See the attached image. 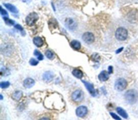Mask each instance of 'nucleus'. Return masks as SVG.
I'll return each instance as SVG.
<instances>
[{
    "mask_svg": "<svg viewBox=\"0 0 138 120\" xmlns=\"http://www.w3.org/2000/svg\"><path fill=\"white\" fill-rule=\"evenodd\" d=\"M45 99L44 104L45 106L49 109H53L55 110H60L65 105V103L61 95L57 93H53L51 96Z\"/></svg>",
    "mask_w": 138,
    "mask_h": 120,
    "instance_id": "nucleus-1",
    "label": "nucleus"
},
{
    "mask_svg": "<svg viewBox=\"0 0 138 120\" xmlns=\"http://www.w3.org/2000/svg\"><path fill=\"white\" fill-rule=\"evenodd\" d=\"M125 98L128 103L131 104H134L138 99L137 92L134 89H130L125 93Z\"/></svg>",
    "mask_w": 138,
    "mask_h": 120,
    "instance_id": "nucleus-2",
    "label": "nucleus"
},
{
    "mask_svg": "<svg viewBox=\"0 0 138 120\" xmlns=\"http://www.w3.org/2000/svg\"><path fill=\"white\" fill-rule=\"evenodd\" d=\"M115 36L119 41H125L128 36V32L125 28L120 27L117 29Z\"/></svg>",
    "mask_w": 138,
    "mask_h": 120,
    "instance_id": "nucleus-3",
    "label": "nucleus"
},
{
    "mask_svg": "<svg viewBox=\"0 0 138 120\" xmlns=\"http://www.w3.org/2000/svg\"><path fill=\"white\" fill-rule=\"evenodd\" d=\"M127 86V82L126 80L123 78L118 79L114 84L115 89L119 91H121L125 90Z\"/></svg>",
    "mask_w": 138,
    "mask_h": 120,
    "instance_id": "nucleus-4",
    "label": "nucleus"
},
{
    "mask_svg": "<svg viewBox=\"0 0 138 120\" xmlns=\"http://www.w3.org/2000/svg\"><path fill=\"white\" fill-rule=\"evenodd\" d=\"M39 16L37 13L33 12L29 14L26 17L25 21L29 26H32L38 21Z\"/></svg>",
    "mask_w": 138,
    "mask_h": 120,
    "instance_id": "nucleus-5",
    "label": "nucleus"
},
{
    "mask_svg": "<svg viewBox=\"0 0 138 120\" xmlns=\"http://www.w3.org/2000/svg\"><path fill=\"white\" fill-rule=\"evenodd\" d=\"M84 97V92L81 90H77L72 94V99L76 102H80L83 100Z\"/></svg>",
    "mask_w": 138,
    "mask_h": 120,
    "instance_id": "nucleus-6",
    "label": "nucleus"
},
{
    "mask_svg": "<svg viewBox=\"0 0 138 120\" xmlns=\"http://www.w3.org/2000/svg\"><path fill=\"white\" fill-rule=\"evenodd\" d=\"M83 40L88 44H91L94 41L95 38L94 35L90 32H86L82 36Z\"/></svg>",
    "mask_w": 138,
    "mask_h": 120,
    "instance_id": "nucleus-7",
    "label": "nucleus"
},
{
    "mask_svg": "<svg viewBox=\"0 0 138 120\" xmlns=\"http://www.w3.org/2000/svg\"><path fill=\"white\" fill-rule=\"evenodd\" d=\"M82 82L84 83V84L85 85V86L86 88L87 89V90L89 91L90 92V94L93 97L96 96L98 94L97 91L93 87V86L91 83L86 82V81H85L84 80H82Z\"/></svg>",
    "mask_w": 138,
    "mask_h": 120,
    "instance_id": "nucleus-8",
    "label": "nucleus"
},
{
    "mask_svg": "<svg viewBox=\"0 0 138 120\" xmlns=\"http://www.w3.org/2000/svg\"><path fill=\"white\" fill-rule=\"evenodd\" d=\"M65 24L67 28L71 30H74L77 27V24L76 21L71 18H67L65 20Z\"/></svg>",
    "mask_w": 138,
    "mask_h": 120,
    "instance_id": "nucleus-9",
    "label": "nucleus"
},
{
    "mask_svg": "<svg viewBox=\"0 0 138 120\" xmlns=\"http://www.w3.org/2000/svg\"><path fill=\"white\" fill-rule=\"evenodd\" d=\"M76 113L77 116L83 117L85 116L87 113V108L85 106H80L76 109Z\"/></svg>",
    "mask_w": 138,
    "mask_h": 120,
    "instance_id": "nucleus-10",
    "label": "nucleus"
},
{
    "mask_svg": "<svg viewBox=\"0 0 138 120\" xmlns=\"http://www.w3.org/2000/svg\"><path fill=\"white\" fill-rule=\"evenodd\" d=\"M53 77H54V74L52 71H46L43 75V79L44 81L47 82H50L52 80Z\"/></svg>",
    "mask_w": 138,
    "mask_h": 120,
    "instance_id": "nucleus-11",
    "label": "nucleus"
},
{
    "mask_svg": "<svg viewBox=\"0 0 138 120\" xmlns=\"http://www.w3.org/2000/svg\"><path fill=\"white\" fill-rule=\"evenodd\" d=\"M109 74H110L109 73L105 70L102 71L98 75V79L100 81L105 82L109 79Z\"/></svg>",
    "mask_w": 138,
    "mask_h": 120,
    "instance_id": "nucleus-12",
    "label": "nucleus"
},
{
    "mask_svg": "<svg viewBox=\"0 0 138 120\" xmlns=\"http://www.w3.org/2000/svg\"><path fill=\"white\" fill-rule=\"evenodd\" d=\"M34 81L31 79V78H28L25 79L23 82V86L25 88H30L32 87L34 85Z\"/></svg>",
    "mask_w": 138,
    "mask_h": 120,
    "instance_id": "nucleus-13",
    "label": "nucleus"
},
{
    "mask_svg": "<svg viewBox=\"0 0 138 120\" xmlns=\"http://www.w3.org/2000/svg\"><path fill=\"white\" fill-rule=\"evenodd\" d=\"M33 43L38 47H42L44 43L43 39L39 36H37L34 37L33 40Z\"/></svg>",
    "mask_w": 138,
    "mask_h": 120,
    "instance_id": "nucleus-14",
    "label": "nucleus"
},
{
    "mask_svg": "<svg viewBox=\"0 0 138 120\" xmlns=\"http://www.w3.org/2000/svg\"><path fill=\"white\" fill-rule=\"evenodd\" d=\"M5 6L6 7V8L7 9H8L10 11H11V13H18V9H17V8L14 6V5H11V4L9 3H5Z\"/></svg>",
    "mask_w": 138,
    "mask_h": 120,
    "instance_id": "nucleus-15",
    "label": "nucleus"
},
{
    "mask_svg": "<svg viewBox=\"0 0 138 120\" xmlns=\"http://www.w3.org/2000/svg\"><path fill=\"white\" fill-rule=\"evenodd\" d=\"M116 110L117 113L120 115H121L122 117L126 119H127L128 118V115L127 113H126V111L124 110L122 108H121V107H118L117 108Z\"/></svg>",
    "mask_w": 138,
    "mask_h": 120,
    "instance_id": "nucleus-16",
    "label": "nucleus"
},
{
    "mask_svg": "<svg viewBox=\"0 0 138 120\" xmlns=\"http://www.w3.org/2000/svg\"><path fill=\"white\" fill-rule=\"evenodd\" d=\"M72 74L74 75V76L78 79H82L83 76V72L79 70V69H74V70L72 71Z\"/></svg>",
    "mask_w": 138,
    "mask_h": 120,
    "instance_id": "nucleus-17",
    "label": "nucleus"
},
{
    "mask_svg": "<svg viewBox=\"0 0 138 120\" xmlns=\"http://www.w3.org/2000/svg\"><path fill=\"white\" fill-rule=\"evenodd\" d=\"M71 47L76 49V50H79L81 48V44H80V43L77 40H73L71 42Z\"/></svg>",
    "mask_w": 138,
    "mask_h": 120,
    "instance_id": "nucleus-18",
    "label": "nucleus"
},
{
    "mask_svg": "<svg viewBox=\"0 0 138 120\" xmlns=\"http://www.w3.org/2000/svg\"><path fill=\"white\" fill-rule=\"evenodd\" d=\"M22 96V92L21 91H16L13 94V99L16 101H19Z\"/></svg>",
    "mask_w": 138,
    "mask_h": 120,
    "instance_id": "nucleus-19",
    "label": "nucleus"
},
{
    "mask_svg": "<svg viewBox=\"0 0 138 120\" xmlns=\"http://www.w3.org/2000/svg\"><path fill=\"white\" fill-rule=\"evenodd\" d=\"M34 55L37 56V59L38 60L42 61L44 59L43 55H42L40 51H38L37 50H35L34 51Z\"/></svg>",
    "mask_w": 138,
    "mask_h": 120,
    "instance_id": "nucleus-20",
    "label": "nucleus"
},
{
    "mask_svg": "<svg viewBox=\"0 0 138 120\" xmlns=\"http://www.w3.org/2000/svg\"><path fill=\"white\" fill-rule=\"evenodd\" d=\"M3 20L6 23V24L8 25L11 26V25H14L15 24V21L12 20H11V19H10L9 18H8V17H3Z\"/></svg>",
    "mask_w": 138,
    "mask_h": 120,
    "instance_id": "nucleus-21",
    "label": "nucleus"
},
{
    "mask_svg": "<svg viewBox=\"0 0 138 120\" xmlns=\"http://www.w3.org/2000/svg\"><path fill=\"white\" fill-rule=\"evenodd\" d=\"M45 55L49 59L51 60L52 59H53V56H54V54H53V53L51 51H50V50H47V51L45 52Z\"/></svg>",
    "mask_w": 138,
    "mask_h": 120,
    "instance_id": "nucleus-22",
    "label": "nucleus"
},
{
    "mask_svg": "<svg viewBox=\"0 0 138 120\" xmlns=\"http://www.w3.org/2000/svg\"><path fill=\"white\" fill-rule=\"evenodd\" d=\"M91 59L93 61H95V62H98L99 60H100V56H99L98 54H94L92 55Z\"/></svg>",
    "mask_w": 138,
    "mask_h": 120,
    "instance_id": "nucleus-23",
    "label": "nucleus"
},
{
    "mask_svg": "<svg viewBox=\"0 0 138 120\" xmlns=\"http://www.w3.org/2000/svg\"><path fill=\"white\" fill-rule=\"evenodd\" d=\"M10 86V83L9 82H2L0 84V87L2 89H6L9 87Z\"/></svg>",
    "mask_w": 138,
    "mask_h": 120,
    "instance_id": "nucleus-24",
    "label": "nucleus"
},
{
    "mask_svg": "<svg viewBox=\"0 0 138 120\" xmlns=\"http://www.w3.org/2000/svg\"><path fill=\"white\" fill-rule=\"evenodd\" d=\"M29 63L31 65H33V66H35V65L38 64V61H37L36 60L34 59H30L29 61Z\"/></svg>",
    "mask_w": 138,
    "mask_h": 120,
    "instance_id": "nucleus-25",
    "label": "nucleus"
},
{
    "mask_svg": "<svg viewBox=\"0 0 138 120\" xmlns=\"http://www.w3.org/2000/svg\"><path fill=\"white\" fill-rule=\"evenodd\" d=\"M15 28L19 30L20 31H21V33H24V30L23 29V28H22V27L20 25H16V26H15Z\"/></svg>",
    "mask_w": 138,
    "mask_h": 120,
    "instance_id": "nucleus-26",
    "label": "nucleus"
},
{
    "mask_svg": "<svg viewBox=\"0 0 138 120\" xmlns=\"http://www.w3.org/2000/svg\"><path fill=\"white\" fill-rule=\"evenodd\" d=\"M110 115H111V116H112L115 119H118V120L121 119V118L119 117L118 115H117L116 114H114L113 113H110Z\"/></svg>",
    "mask_w": 138,
    "mask_h": 120,
    "instance_id": "nucleus-27",
    "label": "nucleus"
},
{
    "mask_svg": "<svg viewBox=\"0 0 138 120\" xmlns=\"http://www.w3.org/2000/svg\"><path fill=\"white\" fill-rule=\"evenodd\" d=\"M1 14L3 15V16H6V15H8L7 11L5 9H3L2 7H1Z\"/></svg>",
    "mask_w": 138,
    "mask_h": 120,
    "instance_id": "nucleus-28",
    "label": "nucleus"
},
{
    "mask_svg": "<svg viewBox=\"0 0 138 120\" xmlns=\"http://www.w3.org/2000/svg\"><path fill=\"white\" fill-rule=\"evenodd\" d=\"M108 73L111 74L113 73V67L112 66H110L108 68Z\"/></svg>",
    "mask_w": 138,
    "mask_h": 120,
    "instance_id": "nucleus-29",
    "label": "nucleus"
},
{
    "mask_svg": "<svg viewBox=\"0 0 138 120\" xmlns=\"http://www.w3.org/2000/svg\"><path fill=\"white\" fill-rule=\"evenodd\" d=\"M123 49H124L123 47H121V48H119V49H118L117 50V51H116V54H119V53H121V52L122 51V50H123Z\"/></svg>",
    "mask_w": 138,
    "mask_h": 120,
    "instance_id": "nucleus-30",
    "label": "nucleus"
},
{
    "mask_svg": "<svg viewBox=\"0 0 138 120\" xmlns=\"http://www.w3.org/2000/svg\"><path fill=\"white\" fill-rule=\"evenodd\" d=\"M0 97H1V100H3V96L2 95H1V96H0Z\"/></svg>",
    "mask_w": 138,
    "mask_h": 120,
    "instance_id": "nucleus-31",
    "label": "nucleus"
}]
</instances>
